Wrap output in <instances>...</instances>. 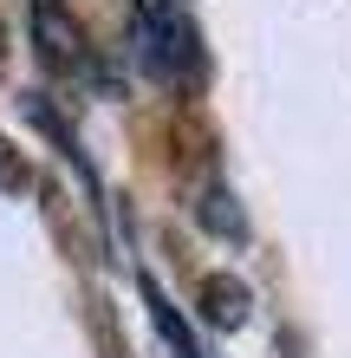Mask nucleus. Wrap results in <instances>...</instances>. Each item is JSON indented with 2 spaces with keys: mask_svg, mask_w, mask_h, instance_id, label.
<instances>
[{
  "mask_svg": "<svg viewBox=\"0 0 351 358\" xmlns=\"http://www.w3.org/2000/svg\"><path fill=\"white\" fill-rule=\"evenodd\" d=\"M130 39L150 78H163V85H182L202 66V33L189 0H130Z\"/></svg>",
  "mask_w": 351,
  "mask_h": 358,
  "instance_id": "obj_1",
  "label": "nucleus"
},
{
  "mask_svg": "<svg viewBox=\"0 0 351 358\" xmlns=\"http://www.w3.org/2000/svg\"><path fill=\"white\" fill-rule=\"evenodd\" d=\"M33 46L52 72H91V39L66 13V0H33Z\"/></svg>",
  "mask_w": 351,
  "mask_h": 358,
  "instance_id": "obj_2",
  "label": "nucleus"
},
{
  "mask_svg": "<svg viewBox=\"0 0 351 358\" xmlns=\"http://www.w3.org/2000/svg\"><path fill=\"white\" fill-rule=\"evenodd\" d=\"M143 293H150V320L163 332V345H170V358H202V345L189 339V326H182V313L170 306V293H163L156 280H143Z\"/></svg>",
  "mask_w": 351,
  "mask_h": 358,
  "instance_id": "obj_3",
  "label": "nucleus"
},
{
  "mask_svg": "<svg viewBox=\"0 0 351 358\" xmlns=\"http://www.w3.org/2000/svg\"><path fill=\"white\" fill-rule=\"evenodd\" d=\"M202 300H209V320H215V326H241V320H247V287L234 280V273L202 280Z\"/></svg>",
  "mask_w": 351,
  "mask_h": 358,
  "instance_id": "obj_4",
  "label": "nucleus"
}]
</instances>
